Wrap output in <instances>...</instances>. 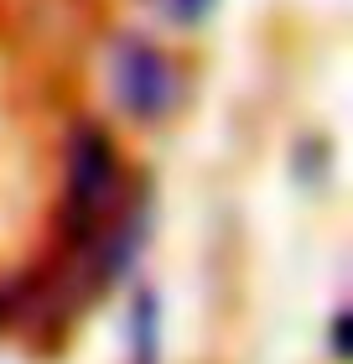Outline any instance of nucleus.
<instances>
[{"label":"nucleus","instance_id":"f257e3e1","mask_svg":"<svg viewBox=\"0 0 353 364\" xmlns=\"http://www.w3.org/2000/svg\"><path fill=\"white\" fill-rule=\"evenodd\" d=\"M114 89H120V99L136 114H161L177 94V78H172V63H166L156 47L125 42L120 58H114Z\"/></svg>","mask_w":353,"mask_h":364},{"label":"nucleus","instance_id":"f03ea898","mask_svg":"<svg viewBox=\"0 0 353 364\" xmlns=\"http://www.w3.org/2000/svg\"><path fill=\"white\" fill-rule=\"evenodd\" d=\"M114 188V146L104 130H78L73 136V203L99 208Z\"/></svg>","mask_w":353,"mask_h":364},{"label":"nucleus","instance_id":"7ed1b4c3","mask_svg":"<svg viewBox=\"0 0 353 364\" xmlns=\"http://www.w3.org/2000/svg\"><path fill=\"white\" fill-rule=\"evenodd\" d=\"M203 6H208V0H177V16H197Z\"/></svg>","mask_w":353,"mask_h":364}]
</instances>
